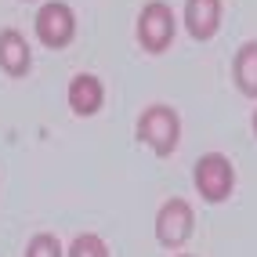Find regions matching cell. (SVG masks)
<instances>
[{"label":"cell","mask_w":257,"mask_h":257,"mask_svg":"<svg viewBox=\"0 0 257 257\" xmlns=\"http://www.w3.org/2000/svg\"><path fill=\"white\" fill-rule=\"evenodd\" d=\"M178 138H181V119L170 105H163V101L149 105L138 116V142H145L156 156H170V152L178 149Z\"/></svg>","instance_id":"cell-1"},{"label":"cell","mask_w":257,"mask_h":257,"mask_svg":"<svg viewBox=\"0 0 257 257\" xmlns=\"http://www.w3.org/2000/svg\"><path fill=\"white\" fill-rule=\"evenodd\" d=\"M192 178H196L199 196L210 199V203L228 199L232 188H235V170H232L228 156H221V152H207V156H199V160H196V170H192Z\"/></svg>","instance_id":"cell-2"},{"label":"cell","mask_w":257,"mask_h":257,"mask_svg":"<svg viewBox=\"0 0 257 257\" xmlns=\"http://www.w3.org/2000/svg\"><path fill=\"white\" fill-rule=\"evenodd\" d=\"M174 40V11L163 0H149V4L138 11V44L152 55L170 47Z\"/></svg>","instance_id":"cell-3"},{"label":"cell","mask_w":257,"mask_h":257,"mask_svg":"<svg viewBox=\"0 0 257 257\" xmlns=\"http://www.w3.org/2000/svg\"><path fill=\"white\" fill-rule=\"evenodd\" d=\"M76 33V15L69 4L62 0H47V4L37 11V37L47 47H65Z\"/></svg>","instance_id":"cell-4"},{"label":"cell","mask_w":257,"mask_h":257,"mask_svg":"<svg viewBox=\"0 0 257 257\" xmlns=\"http://www.w3.org/2000/svg\"><path fill=\"white\" fill-rule=\"evenodd\" d=\"M192 207H188L185 199H167L160 214H156V239L163 246H181L188 235H192Z\"/></svg>","instance_id":"cell-5"},{"label":"cell","mask_w":257,"mask_h":257,"mask_svg":"<svg viewBox=\"0 0 257 257\" xmlns=\"http://www.w3.org/2000/svg\"><path fill=\"white\" fill-rule=\"evenodd\" d=\"M105 101V87L94 73H76L69 80V109L76 116H94Z\"/></svg>","instance_id":"cell-6"},{"label":"cell","mask_w":257,"mask_h":257,"mask_svg":"<svg viewBox=\"0 0 257 257\" xmlns=\"http://www.w3.org/2000/svg\"><path fill=\"white\" fill-rule=\"evenodd\" d=\"M33 65L29 44L19 29H0V69L8 76H26Z\"/></svg>","instance_id":"cell-7"},{"label":"cell","mask_w":257,"mask_h":257,"mask_svg":"<svg viewBox=\"0 0 257 257\" xmlns=\"http://www.w3.org/2000/svg\"><path fill=\"white\" fill-rule=\"evenodd\" d=\"M185 26L196 40H210L221 26V0H185Z\"/></svg>","instance_id":"cell-8"},{"label":"cell","mask_w":257,"mask_h":257,"mask_svg":"<svg viewBox=\"0 0 257 257\" xmlns=\"http://www.w3.org/2000/svg\"><path fill=\"white\" fill-rule=\"evenodd\" d=\"M232 73H235L239 91H243V94H250V98H257V40H246L243 47L235 51Z\"/></svg>","instance_id":"cell-9"},{"label":"cell","mask_w":257,"mask_h":257,"mask_svg":"<svg viewBox=\"0 0 257 257\" xmlns=\"http://www.w3.org/2000/svg\"><path fill=\"white\" fill-rule=\"evenodd\" d=\"M69 257H109V246H105V239H101V235L83 232V235H76V239H73Z\"/></svg>","instance_id":"cell-10"},{"label":"cell","mask_w":257,"mask_h":257,"mask_svg":"<svg viewBox=\"0 0 257 257\" xmlns=\"http://www.w3.org/2000/svg\"><path fill=\"white\" fill-rule=\"evenodd\" d=\"M26 257H62V243L51 232H40V235H33L29 239V246H26Z\"/></svg>","instance_id":"cell-11"},{"label":"cell","mask_w":257,"mask_h":257,"mask_svg":"<svg viewBox=\"0 0 257 257\" xmlns=\"http://www.w3.org/2000/svg\"><path fill=\"white\" fill-rule=\"evenodd\" d=\"M253 134H257V112H253Z\"/></svg>","instance_id":"cell-12"},{"label":"cell","mask_w":257,"mask_h":257,"mask_svg":"<svg viewBox=\"0 0 257 257\" xmlns=\"http://www.w3.org/2000/svg\"><path fill=\"white\" fill-rule=\"evenodd\" d=\"M181 257H192V253H181Z\"/></svg>","instance_id":"cell-13"}]
</instances>
